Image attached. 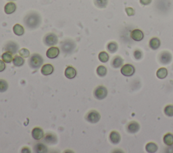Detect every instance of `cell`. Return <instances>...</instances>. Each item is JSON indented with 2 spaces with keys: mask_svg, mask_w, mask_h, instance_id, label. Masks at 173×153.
<instances>
[{
  "mask_svg": "<svg viewBox=\"0 0 173 153\" xmlns=\"http://www.w3.org/2000/svg\"><path fill=\"white\" fill-rule=\"evenodd\" d=\"M120 72L123 76H127V77H130V76H132L135 74V68L132 64L127 63V64H124L121 67Z\"/></svg>",
  "mask_w": 173,
  "mask_h": 153,
  "instance_id": "8",
  "label": "cell"
},
{
  "mask_svg": "<svg viewBox=\"0 0 173 153\" xmlns=\"http://www.w3.org/2000/svg\"><path fill=\"white\" fill-rule=\"evenodd\" d=\"M19 55L23 58H28L30 57V52L26 48H22L18 51Z\"/></svg>",
  "mask_w": 173,
  "mask_h": 153,
  "instance_id": "34",
  "label": "cell"
},
{
  "mask_svg": "<svg viewBox=\"0 0 173 153\" xmlns=\"http://www.w3.org/2000/svg\"><path fill=\"white\" fill-rule=\"evenodd\" d=\"M108 3V0H94L95 6L98 8H105L107 7Z\"/></svg>",
  "mask_w": 173,
  "mask_h": 153,
  "instance_id": "30",
  "label": "cell"
},
{
  "mask_svg": "<svg viewBox=\"0 0 173 153\" xmlns=\"http://www.w3.org/2000/svg\"><path fill=\"white\" fill-rule=\"evenodd\" d=\"M64 74H65V76H66L68 79L71 80V79H73L76 77L77 72L74 67L69 66L66 67V70H65Z\"/></svg>",
  "mask_w": 173,
  "mask_h": 153,
  "instance_id": "16",
  "label": "cell"
},
{
  "mask_svg": "<svg viewBox=\"0 0 173 153\" xmlns=\"http://www.w3.org/2000/svg\"><path fill=\"white\" fill-rule=\"evenodd\" d=\"M6 69V63L3 60L0 59V72H2Z\"/></svg>",
  "mask_w": 173,
  "mask_h": 153,
  "instance_id": "37",
  "label": "cell"
},
{
  "mask_svg": "<svg viewBox=\"0 0 173 153\" xmlns=\"http://www.w3.org/2000/svg\"><path fill=\"white\" fill-rule=\"evenodd\" d=\"M60 54V49L57 47H50L46 52V56L49 59L57 58Z\"/></svg>",
  "mask_w": 173,
  "mask_h": 153,
  "instance_id": "12",
  "label": "cell"
},
{
  "mask_svg": "<svg viewBox=\"0 0 173 153\" xmlns=\"http://www.w3.org/2000/svg\"><path fill=\"white\" fill-rule=\"evenodd\" d=\"M34 151L37 153H45L47 152V147L43 143H37L34 146Z\"/></svg>",
  "mask_w": 173,
  "mask_h": 153,
  "instance_id": "21",
  "label": "cell"
},
{
  "mask_svg": "<svg viewBox=\"0 0 173 153\" xmlns=\"http://www.w3.org/2000/svg\"><path fill=\"white\" fill-rule=\"evenodd\" d=\"M168 76V70L165 67H160L156 72V76L159 79L162 80L166 78Z\"/></svg>",
  "mask_w": 173,
  "mask_h": 153,
  "instance_id": "27",
  "label": "cell"
},
{
  "mask_svg": "<svg viewBox=\"0 0 173 153\" xmlns=\"http://www.w3.org/2000/svg\"><path fill=\"white\" fill-rule=\"evenodd\" d=\"M118 45L115 41H111L107 45V50L110 53H114L118 51Z\"/></svg>",
  "mask_w": 173,
  "mask_h": 153,
  "instance_id": "26",
  "label": "cell"
},
{
  "mask_svg": "<svg viewBox=\"0 0 173 153\" xmlns=\"http://www.w3.org/2000/svg\"><path fill=\"white\" fill-rule=\"evenodd\" d=\"M101 119V115L96 110H91L85 116V120L90 124H97Z\"/></svg>",
  "mask_w": 173,
  "mask_h": 153,
  "instance_id": "4",
  "label": "cell"
},
{
  "mask_svg": "<svg viewBox=\"0 0 173 153\" xmlns=\"http://www.w3.org/2000/svg\"><path fill=\"white\" fill-rule=\"evenodd\" d=\"M41 16L36 11H31L24 16V24L28 29L34 30L40 27L41 24Z\"/></svg>",
  "mask_w": 173,
  "mask_h": 153,
  "instance_id": "1",
  "label": "cell"
},
{
  "mask_svg": "<svg viewBox=\"0 0 173 153\" xmlns=\"http://www.w3.org/2000/svg\"><path fill=\"white\" fill-rule=\"evenodd\" d=\"M8 1H11V2H14V1H16V0H8Z\"/></svg>",
  "mask_w": 173,
  "mask_h": 153,
  "instance_id": "40",
  "label": "cell"
},
{
  "mask_svg": "<svg viewBox=\"0 0 173 153\" xmlns=\"http://www.w3.org/2000/svg\"><path fill=\"white\" fill-rule=\"evenodd\" d=\"M164 112L166 116L173 117V105H168L164 109Z\"/></svg>",
  "mask_w": 173,
  "mask_h": 153,
  "instance_id": "32",
  "label": "cell"
},
{
  "mask_svg": "<svg viewBox=\"0 0 173 153\" xmlns=\"http://www.w3.org/2000/svg\"><path fill=\"white\" fill-rule=\"evenodd\" d=\"M127 129L128 132L130 134H136L140 130V125L138 122L135 121H133L129 123V124L127 125Z\"/></svg>",
  "mask_w": 173,
  "mask_h": 153,
  "instance_id": "13",
  "label": "cell"
},
{
  "mask_svg": "<svg viewBox=\"0 0 173 153\" xmlns=\"http://www.w3.org/2000/svg\"><path fill=\"white\" fill-rule=\"evenodd\" d=\"M21 152L23 153H31V149L27 146H24L23 147V148H22V151Z\"/></svg>",
  "mask_w": 173,
  "mask_h": 153,
  "instance_id": "39",
  "label": "cell"
},
{
  "mask_svg": "<svg viewBox=\"0 0 173 153\" xmlns=\"http://www.w3.org/2000/svg\"><path fill=\"white\" fill-rule=\"evenodd\" d=\"M158 146L154 142H149L146 144L145 146V151L149 153H154L158 151Z\"/></svg>",
  "mask_w": 173,
  "mask_h": 153,
  "instance_id": "25",
  "label": "cell"
},
{
  "mask_svg": "<svg viewBox=\"0 0 173 153\" xmlns=\"http://www.w3.org/2000/svg\"><path fill=\"white\" fill-rule=\"evenodd\" d=\"M19 50V45L16 42L10 41L7 42L3 47L4 52H8L12 54H16Z\"/></svg>",
  "mask_w": 173,
  "mask_h": 153,
  "instance_id": "7",
  "label": "cell"
},
{
  "mask_svg": "<svg viewBox=\"0 0 173 153\" xmlns=\"http://www.w3.org/2000/svg\"><path fill=\"white\" fill-rule=\"evenodd\" d=\"M163 142L168 146H173V134L167 133L164 136Z\"/></svg>",
  "mask_w": 173,
  "mask_h": 153,
  "instance_id": "22",
  "label": "cell"
},
{
  "mask_svg": "<svg viewBox=\"0 0 173 153\" xmlns=\"http://www.w3.org/2000/svg\"><path fill=\"white\" fill-rule=\"evenodd\" d=\"M152 2V0H140V3L143 6H148Z\"/></svg>",
  "mask_w": 173,
  "mask_h": 153,
  "instance_id": "38",
  "label": "cell"
},
{
  "mask_svg": "<svg viewBox=\"0 0 173 153\" xmlns=\"http://www.w3.org/2000/svg\"><path fill=\"white\" fill-rule=\"evenodd\" d=\"M99 60L102 63H106L109 60V55L106 52H102L99 53L98 56Z\"/></svg>",
  "mask_w": 173,
  "mask_h": 153,
  "instance_id": "31",
  "label": "cell"
},
{
  "mask_svg": "<svg viewBox=\"0 0 173 153\" xmlns=\"http://www.w3.org/2000/svg\"><path fill=\"white\" fill-rule=\"evenodd\" d=\"M29 66L33 70H38L43 64V58L39 53H33L29 57L28 60Z\"/></svg>",
  "mask_w": 173,
  "mask_h": 153,
  "instance_id": "3",
  "label": "cell"
},
{
  "mask_svg": "<svg viewBox=\"0 0 173 153\" xmlns=\"http://www.w3.org/2000/svg\"><path fill=\"white\" fill-rule=\"evenodd\" d=\"M131 39L135 41H141L144 39V35L142 31L139 29H135L131 32Z\"/></svg>",
  "mask_w": 173,
  "mask_h": 153,
  "instance_id": "15",
  "label": "cell"
},
{
  "mask_svg": "<svg viewBox=\"0 0 173 153\" xmlns=\"http://www.w3.org/2000/svg\"><path fill=\"white\" fill-rule=\"evenodd\" d=\"M54 71V66L50 64V63H45L43 66H42L41 72V74L43 76H49L53 73Z\"/></svg>",
  "mask_w": 173,
  "mask_h": 153,
  "instance_id": "17",
  "label": "cell"
},
{
  "mask_svg": "<svg viewBox=\"0 0 173 153\" xmlns=\"http://www.w3.org/2000/svg\"><path fill=\"white\" fill-rule=\"evenodd\" d=\"M109 139L112 144H114V145H116V144L120 143L121 140L120 134L117 131H115V130L112 131L109 135Z\"/></svg>",
  "mask_w": 173,
  "mask_h": 153,
  "instance_id": "14",
  "label": "cell"
},
{
  "mask_svg": "<svg viewBox=\"0 0 173 153\" xmlns=\"http://www.w3.org/2000/svg\"><path fill=\"white\" fill-rule=\"evenodd\" d=\"M96 72L99 76H100V77H104L107 74V70L104 66H99L97 67Z\"/></svg>",
  "mask_w": 173,
  "mask_h": 153,
  "instance_id": "29",
  "label": "cell"
},
{
  "mask_svg": "<svg viewBox=\"0 0 173 153\" xmlns=\"http://www.w3.org/2000/svg\"><path fill=\"white\" fill-rule=\"evenodd\" d=\"M16 10V3L13 2H10L6 4L5 7H4V12L6 14H12L15 12Z\"/></svg>",
  "mask_w": 173,
  "mask_h": 153,
  "instance_id": "19",
  "label": "cell"
},
{
  "mask_svg": "<svg viewBox=\"0 0 173 153\" xmlns=\"http://www.w3.org/2000/svg\"><path fill=\"white\" fill-rule=\"evenodd\" d=\"M107 95V88L103 86V85H99L97 86L93 91V96L97 100H103Z\"/></svg>",
  "mask_w": 173,
  "mask_h": 153,
  "instance_id": "6",
  "label": "cell"
},
{
  "mask_svg": "<svg viewBox=\"0 0 173 153\" xmlns=\"http://www.w3.org/2000/svg\"><path fill=\"white\" fill-rule=\"evenodd\" d=\"M159 61L163 65H168L172 60V56L169 52H163L159 55Z\"/></svg>",
  "mask_w": 173,
  "mask_h": 153,
  "instance_id": "9",
  "label": "cell"
},
{
  "mask_svg": "<svg viewBox=\"0 0 173 153\" xmlns=\"http://www.w3.org/2000/svg\"><path fill=\"white\" fill-rule=\"evenodd\" d=\"M13 32L17 36H23L24 34V28L19 24H16L13 27Z\"/></svg>",
  "mask_w": 173,
  "mask_h": 153,
  "instance_id": "24",
  "label": "cell"
},
{
  "mask_svg": "<svg viewBox=\"0 0 173 153\" xmlns=\"http://www.w3.org/2000/svg\"><path fill=\"white\" fill-rule=\"evenodd\" d=\"M43 141L50 145H55L58 142V137L54 133H47L43 137Z\"/></svg>",
  "mask_w": 173,
  "mask_h": 153,
  "instance_id": "10",
  "label": "cell"
},
{
  "mask_svg": "<svg viewBox=\"0 0 173 153\" xmlns=\"http://www.w3.org/2000/svg\"><path fill=\"white\" fill-rule=\"evenodd\" d=\"M123 63H124V59L120 56H116L112 59L111 62V66L112 67H114V69H118L123 66Z\"/></svg>",
  "mask_w": 173,
  "mask_h": 153,
  "instance_id": "18",
  "label": "cell"
},
{
  "mask_svg": "<svg viewBox=\"0 0 173 153\" xmlns=\"http://www.w3.org/2000/svg\"><path fill=\"white\" fill-rule=\"evenodd\" d=\"M9 87L8 82L4 79H0V92H6Z\"/></svg>",
  "mask_w": 173,
  "mask_h": 153,
  "instance_id": "33",
  "label": "cell"
},
{
  "mask_svg": "<svg viewBox=\"0 0 173 153\" xmlns=\"http://www.w3.org/2000/svg\"><path fill=\"white\" fill-rule=\"evenodd\" d=\"M76 48V42L71 39L64 40L60 43V49L62 52L65 55H70L74 53Z\"/></svg>",
  "mask_w": 173,
  "mask_h": 153,
  "instance_id": "2",
  "label": "cell"
},
{
  "mask_svg": "<svg viewBox=\"0 0 173 153\" xmlns=\"http://www.w3.org/2000/svg\"><path fill=\"white\" fill-rule=\"evenodd\" d=\"M32 137L34 140H41L43 139L44 137V131H43V129L40 127H34L32 130Z\"/></svg>",
  "mask_w": 173,
  "mask_h": 153,
  "instance_id": "11",
  "label": "cell"
},
{
  "mask_svg": "<svg viewBox=\"0 0 173 153\" xmlns=\"http://www.w3.org/2000/svg\"><path fill=\"white\" fill-rule=\"evenodd\" d=\"M125 11H126L127 14L128 16H134L135 14V10L133 9V8L132 7H127L126 10H125Z\"/></svg>",
  "mask_w": 173,
  "mask_h": 153,
  "instance_id": "36",
  "label": "cell"
},
{
  "mask_svg": "<svg viewBox=\"0 0 173 153\" xmlns=\"http://www.w3.org/2000/svg\"><path fill=\"white\" fill-rule=\"evenodd\" d=\"M13 54H12L11 53L8 52H5L2 56V60L6 63H10L13 61Z\"/></svg>",
  "mask_w": 173,
  "mask_h": 153,
  "instance_id": "28",
  "label": "cell"
},
{
  "mask_svg": "<svg viewBox=\"0 0 173 153\" xmlns=\"http://www.w3.org/2000/svg\"><path fill=\"white\" fill-rule=\"evenodd\" d=\"M13 64H14L16 67H20L23 66L24 64L25 60L24 59L20 56V55H16V56L13 58Z\"/></svg>",
  "mask_w": 173,
  "mask_h": 153,
  "instance_id": "23",
  "label": "cell"
},
{
  "mask_svg": "<svg viewBox=\"0 0 173 153\" xmlns=\"http://www.w3.org/2000/svg\"><path fill=\"white\" fill-rule=\"evenodd\" d=\"M133 56H134V57H135L136 59H137V60H139V59H141L142 58L143 53L140 49H136L133 53Z\"/></svg>",
  "mask_w": 173,
  "mask_h": 153,
  "instance_id": "35",
  "label": "cell"
},
{
  "mask_svg": "<svg viewBox=\"0 0 173 153\" xmlns=\"http://www.w3.org/2000/svg\"><path fill=\"white\" fill-rule=\"evenodd\" d=\"M161 42L158 37L151 38L149 42V47L152 50H157L160 47Z\"/></svg>",
  "mask_w": 173,
  "mask_h": 153,
  "instance_id": "20",
  "label": "cell"
},
{
  "mask_svg": "<svg viewBox=\"0 0 173 153\" xmlns=\"http://www.w3.org/2000/svg\"><path fill=\"white\" fill-rule=\"evenodd\" d=\"M43 42L46 46L52 47L57 45L58 42V37L53 32H49L46 34L43 38Z\"/></svg>",
  "mask_w": 173,
  "mask_h": 153,
  "instance_id": "5",
  "label": "cell"
}]
</instances>
